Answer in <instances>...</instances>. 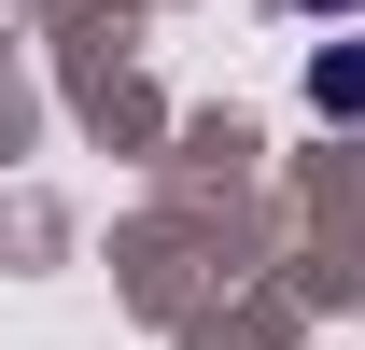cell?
I'll use <instances>...</instances> for the list:
<instances>
[{"mask_svg": "<svg viewBox=\"0 0 365 350\" xmlns=\"http://www.w3.org/2000/svg\"><path fill=\"white\" fill-rule=\"evenodd\" d=\"M309 112L323 127H365V43H323L309 56Z\"/></svg>", "mask_w": 365, "mask_h": 350, "instance_id": "1", "label": "cell"}, {"mask_svg": "<svg viewBox=\"0 0 365 350\" xmlns=\"http://www.w3.org/2000/svg\"><path fill=\"white\" fill-rule=\"evenodd\" d=\"M295 14H323V28H337V14H365V0H295Z\"/></svg>", "mask_w": 365, "mask_h": 350, "instance_id": "2", "label": "cell"}]
</instances>
